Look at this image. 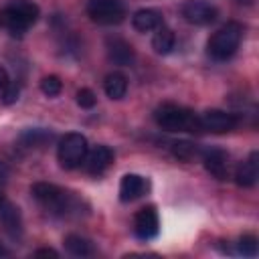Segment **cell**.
Here are the masks:
<instances>
[{
    "label": "cell",
    "mask_w": 259,
    "mask_h": 259,
    "mask_svg": "<svg viewBox=\"0 0 259 259\" xmlns=\"http://www.w3.org/2000/svg\"><path fill=\"white\" fill-rule=\"evenodd\" d=\"M182 16L186 22L196 24V26H206L217 20L219 10L214 4L208 0H186L182 4Z\"/></svg>",
    "instance_id": "obj_7"
},
{
    "label": "cell",
    "mask_w": 259,
    "mask_h": 259,
    "mask_svg": "<svg viewBox=\"0 0 259 259\" xmlns=\"http://www.w3.org/2000/svg\"><path fill=\"white\" fill-rule=\"evenodd\" d=\"M257 152H253L245 162H241L235 170V180L239 186H253L257 182V176H259V162H257Z\"/></svg>",
    "instance_id": "obj_15"
},
{
    "label": "cell",
    "mask_w": 259,
    "mask_h": 259,
    "mask_svg": "<svg viewBox=\"0 0 259 259\" xmlns=\"http://www.w3.org/2000/svg\"><path fill=\"white\" fill-rule=\"evenodd\" d=\"M160 231V219H158V212L154 206H144L136 212V219H134V233L138 239L142 241H150L158 235Z\"/></svg>",
    "instance_id": "obj_9"
},
{
    "label": "cell",
    "mask_w": 259,
    "mask_h": 259,
    "mask_svg": "<svg viewBox=\"0 0 259 259\" xmlns=\"http://www.w3.org/2000/svg\"><path fill=\"white\" fill-rule=\"evenodd\" d=\"M95 101H97V97H95V93H93L91 89L83 87V89L77 91V105H79V107H83V109H91V107L95 105Z\"/></svg>",
    "instance_id": "obj_24"
},
{
    "label": "cell",
    "mask_w": 259,
    "mask_h": 259,
    "mask_svg": "<svg viewBox=\"0 0 259 259\" xmlns=\"http://www.w3.org/2000/svg\"><path fill=\"white\" fill-rule=\"evenodd\" d=\"M103 89H105V95L109 99H121L125 95V91H127V79H125V75L123 73H117V71L109 73L105 77V81H103Z\"/></svg>",
    "instance_id": "obj_17"
},
{
    "label": "cell",
    "mask_w": 259,
    "mask_h": 259,
    "mask_svg": "<svg viewBox=\"0 0 259 259\" xmlns=\"http://www.w3.org/2000/svg\"><path fill=\"white\" fill-rule=\"evenodd\" d=\"M243 38V26L239 22L223 24L206 42V51L214 61H227L235 55Z\"/></svg>",
    "instance_id": "obj_4"
},
{
    "label": "cell",
    "mask_w": 259,
    "mask_h": 259,
    "mask_svg": "<svg viewBox=\"0 0 259 259\" xmlns=\"http://www.w3.org/2000/svg\"><path fill=\"white\" fill-rule=\"evenodd\" d=\"M113 162V150L107 148V146H95L93 150L87 152L83 164H85V170L93 176H99L103 174Z\"/></svg>",
    "instance_id": "obj_12"
},
{
    "label": "cell",
    "mask_w": 259,
    "mask_h": 259,
    "mask_svg": "<svg viewBox=\"0 0 259 259\" xmlns=\"http://www.w3.org/2000/svg\"><path fill=\"white\" fill-rule=\"evenodd\" d=\"M34 257H59V253L55 249H36Z\"/></svg>",
    "instance_id": "obj_26"
},
{
    "label": "cell",
    "mask_w": 259,
    "mask_h": 259,
    "mask_svg": "<svg viewBox=\"0 0 259 259\" xmlns=\"http://www.w3.org/2000/svg\"><path fill=\"white\" fill-rule=\"evenodd\" d=\"M51 138H53V134L47 132V130H40V127H36V130H26V132L20 136V140H22L26 146H32V148L45 146L47 142H51Z\"/></svg>",
    "instance_id": "obj_20"
},
{
    "label": "cell",
    "mask_w": 259,
    "mask_h": 259,
    "mask_svg": "<svg viewBox=\"0 0 259 259\" xmlns=\"http://www.w3.org/2000/svg\"><path fill=\"white\" fill-rule=\"evenodd\" d=\"M132 24L138 32H150V30H156L158 26H162V14L154 8H142V10L134 12Z\"/></svg>",
    "instance_id": "obj_16"
},
{
    "label": "cell",
    "mask_w": 259,
    "mask_h": 259,
    "mask_svg": "<svg viewBox=\"0 0 259 259\" xmlns=\"http://www.w3.org/2000/svg\"><path fill=\"white\" fill-rule=\"evenodd\" d=\"M105 47H107V57H109V61H113L115 65H121V67L134 65L136 53H134V47H132L127 40H123V38H119V36H109Z\"/></svg>",
    "instance_id": "obj_13"
},
{
    "label": "cell",
    "mask_w": 259,
    "mask_h": 259,
    "mask_svg": "<svg viewBox=\"0 0 259 259\" xmlns=\"http://www.w3.org/2000/svg\"><path fill=\"white\" fill-rule=\"evenodd\" d=\"M87 152H89L87 138L83 134H77V132L65 134L59 140V146H57V158H59L61 166L67 168V170L79 168L83 164Z\"/></svg>",
    "instance_id": "obj_5"
},
{
    "label": "cell",
    "mask_w": 259,
    "mask_h": 259,
    "mask_svg": "<svg viewBox=\"0 0 259 259\" xmlns=\"http://www.w3.org/2000/svg\"><path fill=\"white\" fill-rule=\"evenodd\" d=\"M156 123L166 132H200V119L190 109L174 103H164L154 111Z\"/></svg>",
    "instance_id": "obj_3"
},
{
    "label": "cell",
    "mask_w": 259,
    "mask_h": 259,
    "mask_svg": "<svg viewBox=\"0 0 259 259\" xmlns=\"http://www.w3.org/2000/svg\"><path fill=\"white\" fill-rule=\"evenodd\" d=\"M0 227L10 239L22 237L24 229H22V214H20L18 206H14L12 202H6V200L0 204Z\"/></svg>",
    "instance_id": "obj_11"
},
{
    "label": "cell",
    "mask_w": 259,
    "mask_h": 259,
    "mask_svg": "<svg viewBox=\"0 0 259 259\" xmlns=\"http://www.w3.org/2000/svg\"><path fill=\"white\" fill-rule=\"evenodd\" d=\"M148 180L140 174H125L119 182V198L123 202H132L148 192Z\"/></svg>",
    "instance_id": "obj_14"
},
{
    "label": "cell",
    "mask_w": 259,
    "mask_h": 259,
    "mask_svg": "<svg viewBox=\"0 0 259 259\" xmlns=\"http://www.w3.org/2000/svg\"><path fill=\"white\" fill-rule=\"evenodd\" d=\"M200 148L196 146V144H192V142H174L172 144V154L176 156V158H180V160H194V158H198L200 156Z\"/></svg>",
    "instance_id": "obj_21"
},
{
    "label": "cell",
    "mask_w": 259,
    "mask_h": 259,
    "mask_svg": "<svg viewBox=\"0 0 259 259\" xmlns=\"http://www.w3.org/2000/svg\"><path fill=\"white\" fill-rule=\"evenodd\" d=\"M176 45V38H174V32L168 28V26H158L156 32H154V38H152V49L158 53V55H168Z\"/></svg>",
    "instance_id": "obj_18"
},
{
    "label": "cell",
    "mask_w": 259,
    "mask_h": 259,
    "mask_svg": "<svg viewBox=\"0 0 259 259\" xmlns=\"http://www.w3.org/2000/svg\"><path fill=\"white\" fill-rule=\"evenodd\" d=\"M8 83H10V79H8V71L0 65V89H4Z\"/></svg>",
    "instance_id": "obj_27"
},
{
    "label": "cell",
    "mask_w": 259,
    "mask_h": 259,
    "mask_svg": "<svg viewBox=\"0 0 259 259\" xmlns=\"http://www.w3.org/2000/svg\"><path fill=\"white\" fill-rule=\"evenodd\" d=\"M30 192H32L34 200H36L45 210H49L51 214L67 217V214H71L73 210L79 208V200H77L71 192L59 188L57 184L36 182V184H32Z\"/></svg>",
    "instance_id": "obj_2"
},
{
    "label": "cell",
    "mask_w": 259,
    "mask_h": 259,
    "mask_svg": "<svg viewBox=\"0 0 259 259\" xmlns=\"http://www.w3.org/2000/svg\"><path fill=\"white\" fill-rule=\"evenodd\" d=\"M38 20V6L30 0H12L0 10V28L10 36H22Z\"/></svg>",
    "instance_id": "obj_1"
},
{
    "label": "cell",
    "mask_w": 259,
    "mask_h": 259,
    "mask_svg": "<svg viewBox=\"0 0 259 259\" xmlns=\"http://www.w3.org/2000/svg\"><path fill=\"white\" fill-rule=\"evenodd\" d=\"M87 14L97 24H117L125 16L123 0H89Z\"/></svg>",
    "instance_id": "obj_6"
},
{
    "label": "cell",
    "mask_w": 259,
    "mask_h": 259,
    "mask_svg": "<svg viewBox=\"0 0 259 259\" xmlns=\"http://www.w3.org/2000/svg\"><path fill=\"white\" fill-rule=\"evenodd\" d=\"M4 97H2V101L8 105V103H14L16 99H18V85H14V83H8L4 89Z\"/></svg>",
    "instance_id": "obj_25"
},
{
    "label": "cell",
    "mask_w": 259,
    "mask_h": 259,
    "mask_svg": "<svg viewBox=\"0 0 259 259\" xmlns=\"http://www.w3.org/2000/svg\"><path fill=\"white\" fill-rule=\"evenodd\" d=\"M61 89H63V81H61L57 75H47V77H42V81H40V91H42L45 95L57 97V95L61 93Z\"/></svg>",
    "instance_id": "obj_22"
},
{
    "label": "cell",
    "mask_w": 259,
    "mask_h": 259,
    "mask_svg": "<svg viewBox=\"0 0 259 259\" xmlns=\"http://www.w3.org/2000/svg\"><path fill=\"white\" fill-rule=\"evenodd\" d=\"M6 255H10V251H8V249H6V247L0 243V257H6Z\"/></svg>",
    "instance_id": "obj_28"
},
{
    "label": "cell",
    "mask_w": 259,
    "mask_h": 259,
    "mask_svg": "<svg viewBox=\"0 0 259 259\" xmlns=\"http://www.w3.org/2000/svg\"><path fill=\"white\" fill-rule=\"evenodd\" d=\"M4 202V194H2V188H0V204Z\"/></svg>",
    "instance_id": "obj_29"
},
{
    "label": "cell",
    "mask_w": 259,
    "mask_h": 259,
    "mask_svg": "<svg viewBox=\"0 0 259 259\" xmlns=\"http://www.w3.org/2000/svg\"><path fill=\"white\" fill-rule=\"evenodd\" d=\"M65 249L71 255H75V257H89L95 251L93 245H91V241L85 239V237H81V235H67L65 237Z\"/></svg>",
    "instance_id": "obj_19"
},
{
    "label": "cell",
    "mask_w": 259,
    "mask_h": 259,
    "mask_svg": "<svg viewBox=\"0 0 259 259\" xmlns=\"http://www.w3.org/2000/svg\"><path fill=\"white\" fill-rule=\"evenodd\" d=\"M239 253H243L247 257H255L257 255V237L255 235H243L239 239Z\"/></svg>",
    "instance_id": "obj_23"
},
{
    "label": "cell",
    "mask_w": 259,
    "mask_h": 259,
    "mask_svg": "<svg viewBox=\"0 0 259 259\" xmlns=\"http://www.w3.org/2000/svg\"><path fill=\"white\" fill-rule=\"evenodd\" d=\"M200 160L210 176L217 180H225L229 176V154L219 148H208L200 152Z\"/></svg>",
    "instance_id": "obj_10"
},
{
    "label": "cell",
    "mask_w": 259,
    "mask_h": 259,
    "mask_svg": "<svg viewBox=\"0 0 259 259\" xmlns=\"http://www.w3.org/2000/svg\"><path fill=\"white\" fill-rule=\"evenodd\" d=\"M198 119H200V127L212 134H227L239 125V117L223 109H208Z\"/></svg>",
    "instance_id": "obj_8"
}]
</instances>
